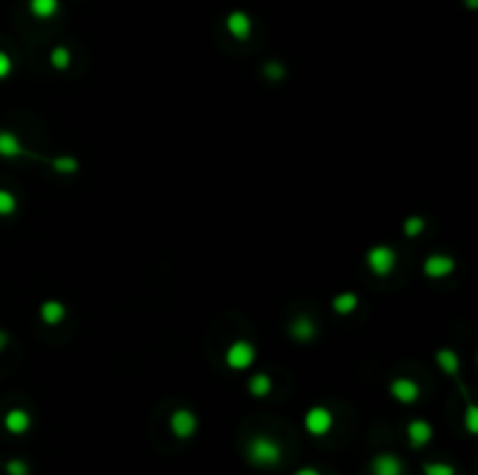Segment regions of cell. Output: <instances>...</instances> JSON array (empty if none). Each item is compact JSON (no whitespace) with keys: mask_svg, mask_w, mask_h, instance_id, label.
<instances>
[{"mask_svg":"<svg viewBox=\"0 0 478 475\" xmlns=\"http://www.w3.org/2000/svg\"><path fill=\"white\" fill-rule=\"evenodd\" d=\"M283 445L266 433H255L247 443V462L259 469H276L283 464Z\"/></svg>","mask_w":478,"mask_h":475,"instance_id":"cell-1","label":"cell"},{"mask_svg":"<svg viewBox=\"0 0 478 475\" xmlns=\"http://www.w3.org/2000/svg\"><path fill=\"white\" fill-rule=\"evenodd\" d=\"M397 252L390 245H374V247L367 249V254H364V264L371 273L376 275V278H388V275L394 273V268H397Z\"/></svg>","mask_w":478,"mask_h":475,"instance_id":"cell-2","label":"cell"},{"mask_svg":"<svg viewBox=\"0 0 478 475\" xmlns=\"http://www.w3.org/2000/svg\"><path fill=\"white\" fill-rule=\"evenodd\" d=\"M257 362V347L245 338L233 340L224 352V364L231 371H250Z\"/></svg>","mask_w":478,"mask_h":475,"instance_id":"cell-3","label":"cell"},{"mask_svg":"<svg viewBox=\"0 0 478 475\" xmlns=\"http://www.w3.org/2000/svg\"><path fill=\"white\" fill-rule=\"evenodd\" d=\"M168 428L171 433L176 436L180 440H189L194 438V433L199 431V417H196L194 410L189 408H178L171 412V419H168Z\"/></svg>","mask_w":478,"mask_h":475,"instance_id":"cell-4","label":"cell"},{"mask_svg":"<svg viewBox=\"0 0 478 475\" xmlns=\"http://www.w3.org/2000/svg\"><path fill=\"white\" fill-rule=\"evenodd\" d=\"M333 426V415L327 405H313L310 410H306V415H303V428L315 436V438H322V436H327Z\"/></svg>","mask_w":478,"mask_h":475,"instance_id":"cell-5","label":"cell"},{"mask_svg":"<svg viewBox=\"0 0 478 475\" xmlns=\"http://www.w3.org/2000/svg\"><path fill=\"white\" fill-rule=\"evenodd\" d=\"M455 268H458V261H455L451 254H446V252H434V254H429L422 261V275L427 280H443L455 273Z\"/></svg>","mask_w":478,"mask_h":475,"instance_id":"cell-6","label":"cell"},{"mask_svg":"<svg viewBox=\"0 0 478 475\" xmlns=\"http://www.w3.org/2000/svg\"><path fill=\"white\" fill-rule=\"evenodd\" d=\"M420 385L413 378H406V375H399L390 382V396L401 405H413L420 401Z\"/></svg>","mask_w":478,"mask_h":475,"instance_id":"cell-7","label":"cell"},{"mask_svg":"<svg viewBox=\"0 0 478 475\" xmlns=\"http://www.w3.org/2000/svg\"><path fill=\"white\" fill-rule=\"evenodd\" d=\"M224 28L233 40L245 42V40H250V35H252V19H250L247 12L231 10L224 19Z\"/></svg>","mask_w":478,"mask_h":475,"instance_id":"cell-8","label":"cell"},{"mask_svg":"<svg viewBox=\"0 0 478 475\" xmlns=\"http://www.w3.org/2000/svg\"><path fill=\"white\" fill-rule=\"evenodd\" d=\"M369 473L371 475H404L406 469H404V462H401L394 452H381V455L371 459Z\"/></svg>","mask_w":478,"mask_h":475,"instance_id":"cell-9","label":"cell"},{"mask_svg":"<svg viewBox=\"0 0 478 475\" xmlns=\"http://www.w3.org/2000/svg\"><path fill=\"white\" fill-rule=\"evenodd\" d=\"M406 436L408 443H411L413 450H420L424 445H429L431 438H434V426H431L427 419H411L406 426Z\"/></svg>","mask_w":478,"mask_h":475,"instance_id":"cell-10","label":"cell"},{"mask_svg":"<svg viewBox=\"0 0 478 475\" xmlns=\"http://www.w3.org/2000/svg\"><path fill=\"white\" fill-rule=\"evenodd\" d=\"M30 424H33V419H30L28 410H24V408H12V410H7V412H5V417H3L5 431H7V433H12V436H24V433L28 431V428H30Z\"/></svg>","mask_w":478,"mask_h":475,"instance_id":"cell-11","label":"cell"},{"mask_svg":"<svg viewBox=\"0 0 478 475\" xmlns=\"http://www.w3.org/2000/svg\"><path fill=\"white\" fill-rule=\"evenodd\" d=\"M290 335L297 343H310L317 335V324L308 315H299L290 321Z\"/></svg>","mask_w":478,"mask_h":475,"instance_id":"cell-12","label":"cell"},{"mask_svg":"<svg viewBox=\"0 0 478 475\" xmlns=\"http://www.w3.org/2000/svg\"><path fill=\"white\" fill-rule=\"evenodd\" d=\"M0 156L19 159V156H30V152L12 131H0Z\"/></svg>","mask_w":478,"mask_h":475,"instance_id":"cell-13","label":"cell"},{"mask_svg":"<svg viewBox=\"0 0 478 475\" xmlns=\"http://www.w3.org/2000/svg\"><path fill=\"white\" fill-rule=\"evenodd\" d=\"M357 308H360V296L355 294V291H341V294L331 298V310L336 312L338 317L353 315Z\"/></svg>","mask_w":478,"mask_h":475,"instance_id":"cell-14","label":"cell"},{"mask_svg":"<svg viewBox=\"0 0 478 475\" xmlns=\"http://www.w3.org/2000/svg\"><path fill=\"white\" fill-rule=\"evenodd\" d=\"M434 359H436L439 369H441L446 375H451V378H460V366H462V362H460L458 352H455L453 347H441V350H436Z\"/></svg>","mask_w":478,"mask_h":475,"instance_id":"cell-15","label":"cell"},{"mask_svg":"<svg viewBox=\"0 0 478 475\" xmlns=\"http://www.w3.org/2000/svg\"><path fill=\"white\" fill-rule=\"evenodd\" d=\"M66 312H68L66 305L56 301V298H49V301H44L40 305V319H42V324H47V326L61 324V321L66 319Z\"/></svg>","mask_w":478,"mask_h":475,"instance_id":"cell-16","label":"cell"},{"mask_svg":"<svg viewBox=\"0 0 478 475\" xmlns=\"http://www.w3.org/2000/svg\"><path fill=\"white\" fill-rule=\"evenodd\" d=\"M59 10H61V0H28V12L40 21L54 19Z\"/></svg>","mask_w":478,"mask_h":475,"instance_id":"cell-17","label":"cell"},{"mask_svg":"<svg viewBox=\"0 0 478 475\" xmlns=\"http://www.w3.org/2000/svg\"><path fill=\"white\" fill-rule=\"evenodd\" d=\"M247 392H250V396H255V398L269 396V394L273 392V380H271V375H269V373H255V375H250V380H247Z\"/></svg>","mask_w":478,"mask_h":475,"instance_id":"cell-18","label":"cell"},{"mask_svg":"<svg viewBox=\"0 0 478 475\" xmlns=\"http://www.w3.org/2000/svg\"><path fill=\"white\" fill-rule=\"evenodd\" d=\"M49 63H51V68H54V70H59V73L68 70V68H71V63H73V54H71V49L63 47V44H56V47L49 51Z\"/></svg>","mask_w":478,"mask_h":475,"instance_id":"cell-19","label":"cell"},{"mask_svg":"<svg viewBox=\"0 0 478 475\" xmlns=\"http://www.w3.org/2000/svg\"><path fill=\"white\" fill-rule=\"evenodd\" d=\"M424 226H427V221H424V217H420V214H411V217L404 219V224H401V231H404L406 238H418Z\"/></svg>","mask_w":478,"mask_h":475,"instance_id":"cell-20","label":"cell"},{"mask_svg":"<svg viewBox=\"0 0 478 475\" xmlns=\"http://www.w3.org/2000/svg\"><path fill=\"white\" fill-rule=\"evenodd\" d=\"M49 166H51V171H56L61 175H73L80 168V161L75 156H56L49 161Z\"/></svg>","mask_w":478,"mask_h":475,"instance_id":"cell-21","label":"cell"},{"mask_svg":"<svg viewBox=\"0 0 478 475\" xmlns=\"http://www.w3.org/2000/svg\"><path fill=\"white\" fill-rule=\"evenodd\" d=\"M17 208H19L17 196L7 189H0V217H10V214L17 212Z\"/></svg>","mask_w":478,"mask_h":475,"instance_id":"cell-22","label":"cell"},{"mask_svg":"<svg viewBox=\"0 0 478 475\" xmlns=\"http://www.w3.org/2000/svg\"><path fill=\"white\" fill-rule=\"evenodd\" d=\"M422 475H458V471H455L453 464L446 462H424Z\"/></svg>","mask_w":478,"mask_h":475,"instance_id":"cell-23","label":"cell"},{"mask_svg":"<svg viewBox=\"0 0 478 475\" xmlns=\"http://www.w3.org/2000/svg\"><path fill=\"white\" fill-rule=\"evenodd\" d=\"M264 75H266L269 80L278 82V80H283V78H285L287 70H285V66H283V63H278V61H269V63L264 66Z\"/></svg>","mask_w":478,"mask_h":475,"instance_id":"cell-24","label":"cell"},{"mask_svg":"<svg viewBox=\"0 0 478 475\" xmlns=\"http://www.w3.org/2000/svg\"><path fill=\"white\" fill-rule=\"evenodd\" d=\"M5 473L7 475H28L30 469L24 459H10V462L5 464Z\"/></svg>","mask_w":478,"mask_h":475,"instance_id":"cell-25","label":"cell"},{"mask_svg":"<svg viewBox=\"0 0 478 475\" xmlns=\"http://www.w3.org/2000/svg\"><path fill=\"white\" fill-rule=\"evenodd\" d=\"M14 70V61L7 51L0 49V80H7Z\"/></svg>","mask_w":478,"mask_h":475,"instance_id":"cell-26","label":"cell"},{"mask_svg":"<svg viewBox=\"0 0 478 475\" xmlns=\"http://www.w3.org/2000/svg\"><path fill=\"white\" fill-rule=\"evenodd\" d=\"M465 426H467V431L469 433H476L478 431V412H476V405H472L469 403L467 405V415H465Z\"/></svg>","mask_w":478,"mask_h":475,"instance_id":"cell-27","label":"cell"},{"mask_svg":"<svg viewBox=\"0 0 478 475\" xmlns=\"http://www.w3.org/2000/svg\"><path fill=\"white\" fill-rule=\"evenodd\" d=\"M294 475H322L317 469H313V466H303V469H299Z\"/></svg>","mask_w":478,"mask_h":475,"instance_id":"cell-28","label":"cell"},{"mask_svg":"<svg viewBox=\"0 0 478 475\" xmlns=\"http://www.w3.org/2000/svg\"><path fill=\"white\" fill-rule=\"evenodd\" d=\"M7 343H10V335H7L3 328H0V352H3L7 347Z\"/></svg>","mask_w":478,"mask_h":475,"instance_id":"cell-29","label":"cell"}]
</instances>
